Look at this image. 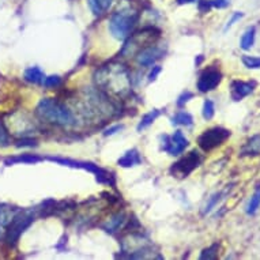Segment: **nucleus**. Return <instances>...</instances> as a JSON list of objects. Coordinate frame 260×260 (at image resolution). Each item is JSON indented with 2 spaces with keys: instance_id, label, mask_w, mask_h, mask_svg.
Instances as JSON below:
<instances>
[{
  "instance_id": "nucleus-19",
  "label": "nucleus",
  "mask_w": 260,
  "mask_h": 260,
  "mask_svg": "<svg viewBox=\"0 0 260 260\" xmlns=\"http://www.w3.org/2000/svg\"><path fill=\"white\" fill-rule=\"evenodd\" d=\"M260 207V187L255 191V193L252 195L249 202H248L247 207H245V213L248 215H255L257 213V210Z\"/></svg>"
},
{
  "instance_id": "nucleus-26",
  "label": "nucleus",
  "mask_w": 260,
  "mask_h": 260,
  "mask_svg": "<svg viewBox=\"0 0 260 260\" xmlns=\"http://www.w3.org/2000/svg\"><path fill=\"white\" fill-rule=\"evenodd\" d=\"M10 143V135L9 131L6 129V127L3 124L0 123V146L5 147V146H9Z\"/></svg>"
},
{
  "instance_id": "nucleus-31",
  "label": "nucleus",
  "mask_w": 260,
  "mask_h": 260,
  "mask_svg": "<svg viewBox=\"0 0 260 260\" xmlns=\"http://www.w3.org/2000/svg\"><path fill=\"white\" fill-rule=\"evenodd\" d=\"M210 9H211L210 0H201V2H199V10H201L202 13H209Z\"/></svg>"
},
{
  "instance_id": "nucleus-3",
  "label": "nucleus",
  "mask_w": 260,
  "mask_h": 260,
  "mask_svg": "<svg viewBox=\"0 0 260 260\" xmlns=\"http://www.w3.org/2000/svg\"><path fill=\"white\" fill-rule=\"evenodd\" d=\"M139 21V13L133 7H123L109 18V31L119 41L127 40L133 35Z\"/></svg>"
},
{
  "instance_id": "nucleus-13",
  "label": "nucleus",
  "mask_w": 260,
  "mask_h": 260,
  "mask_svg": "<svg viewBox=\"0 0 260 260\" xmlns=\"http://www.w3.org/2000/svg\"><path fill=\"white\" fill-rule=\"evenodd\" d=\"M113 2L115 0H87V5H89L90 11L95 17H103L109 11Z\"/></svg>"
},
{
  "instance_id": "nucleus-20",
  "label": "nucleus",
  "mask_w": 260,
  "mask_h": 260,
  "mask_svg": "<svg viewBox=\"0 0 260 260\" xmlns=\"http://www.w3.org/2000/svg\"><path fill=\"white\" fill-rule=\"evenodd\" d=\"M172 123L185 125V127H191L192 124H193V119H192L191 113H188L185 111H180L172 117Z\"/></svg>"
},
{
  "instance_id": "nucleus-17",
  "label": "nucleus",
  "mask_w": 260,
  "mask_h": 260,
  "mask_svg": "<svg viewBox=\"0 0 260 260\" xmlns=\"http://www.w3.org/2000/svg\"><path fill=\"white\" fill-rule=\"evenodd\" d=\"M23 77L30 83H41L45 79V75H44V73L39 67H30V69H27Z\"/></svg>"
},
{
  "instance_id": "nucleus-18",
  "label": "nucleus",
  "mask_w": 260,
  "mask_h": 260,
  "mask_svg": "<svg viewBox=\"0 0 260 260\" xmlns=\"http://www.w3.org/2000/svg\"><path fill=\"white\" fill-rule=\"evenodd\" d=\"M125 222V218H124L123 214H116L113 217L107 222V225H104V229L107 232H117L123 226V223Z\"/></svg>"
},
{
  "instance_id": "nucleus-7",
  "label": "nucleus",
  "mask_w": 260,
  "mask_h": 260,
  "mask_svg": "<svg viewBox=\"0 0 260 260\" xmlns=\"http://www.w3.org/2000/svg\"><path fill=\"white\" fill-rule=\"evenodd\" d=\"M222 71L217 66H209L207 69L203 70V73L201 74V77L198 79V90L201 93H209L213 91L219 86L222 82Z\"/></svg>"
},
{
  "instance_id": "nucleus-29",
  "label": "nucleus",
  "mask_w": 260,
  "mask_h": 260,
  "mask_svg": "<svg viewBox=\"0 0 260 260\" xmlns=\"http://www.w3.org/2000/svg\"><path fill=\"white\" fill-rule=\"evenodd\" d=\"M243 17H244V13H239V11H236V13L233 14V15H232L231 19L228 21V23H226L225 29H223V30H225V31H226V30H228V29H231L232 26L235 25V23L237 21H240V19H241V18H243Z\"/></svg>"
},
{
  "instance_id": "nucleus-4",
  "label": "nucleus",
  "mask_w": 260,
  "mask_h": 260,
  "mask_svg": "<svg viewBox=\"0 0 260 260\" xmlns=\"http://www.w3.org/2000/svg\"><path fill=\"white\" fill-rule=\"evenodd\" d=\"M158 37H159V30H157L155 27H146L141 31L133 33L128 37L127 43L121 49V55L127 56V57L138 55L145 48L153 45Z\"/></svg>"
},
{
  "instance_id": "nucleus-24",
  "label": "nucleus",
  "mask_w": 260,
  "mask_h": 260,
  "mask_svg": "<svg viewBox=\"0 0 260 260\" xmlns=\"http://www.w3.org/2000/svg\"><path fill=\"white\" fill-rule=\"evenodd\" d=\"M218 249H219V245L218 244H213L211 247L206 248L205 251L202 252L201 259H217L218 256Z\"/></svg>"
},
{
  "instance_id": "nucleus-5",
  "label": "nucleus",
  "mask_w": 260,
  "mask_h": 260,
  "mask_svg": "<svg viewBox=\"0 0 260 260\" xmlns=\"http://www.w3.org/2000/svg\"><path fill=\"white\" fill-rule=\"evenodd\" d=\"M232 133L229 129H226L223 127H213L206 129L201 134V137L198 138V146L201 147L205 153H210L214 149H217L219 146L225 143L229 138H231Z\"/></svg>"
},
{
  "instance_id": "nucleus-9",
  "label": "nucleus",
  "mask_w": 260,
  "mask_h": 260,
  "mask_svg": "<svg viewBox=\"0 0 260 260\" xmlns=\"http://www.w3.org/2000/svg\"><path fill=\"white\" fill-rule=\"evenodd\" d=\"M33 217L29 215V214H21V215H18V217H14L11 219V223H10L9 231H7V243L14 244L17 243L18 239H19V236L22 235V232L23 229H26L29 223L31 222Z\"/></svg>"
},
{
  "instance_id": "nucleus-1",
  "label": "nucleus",
  "mask_w": 260,
  "mask_h": 260,
  "mask_svg": "<svg viewBox=\"0 0 260 260\" xmlns=\"http://www.w3.org/2000/svg\"><path fill=\"white\" fill-rule=\"evenodd\" d=\"M95 83L101 91L113 97H125L131 93V75L121 63L104 66L95 73Z\"/></svg>"
},
{
  "instance_id": "nucleus-34",
  "label": "nucleus",
  "mask_w": 260,
  "mask_h": 260,
  "mask_svg": "<svg viewBox=\"0 0 260 260\" xmlns=\"http://www.w3.org/2000/svg\"><path fill=\"white\" fill-rule=\"evenodd\" d=\"M159 73H161V67H158V66L153 67V71H151V74H150V75H149L150 81H154V79L157 78V75Z\"/></svg>"
},
{
  "instance_id": "nucleus-27",
  "label": "nucleus",
  "mask_w": 260,
  "mask_h": 260,
  "mask_svg": "<svg viewBox=\"0 0 260 260\" xmlns=\"http://www.w3.org/2000/svg\"><path fill=\"white\" fill-rule=\"evenodd\" d=\"M44 85L47 87H57V86L61 85V78L60 77H48L44 79Z\"/></svg>"
},
{
  "instance_id": "nucleus-6",
  "label": "nucleus",
  "mask_w": 260,
  "mask_h": 260,
  "mask_svg": "<svg viewBox=\"0 0 260 260\" xmlns=\"http://www.w3.org/2000/svg\"><path fill=\"white\" fill-rule=\"evenodd\" d=\"M202 162H203V155L198 150H192L185 157L173 164V167L171 168V173L179 179H184L191 175L197 168L201 167Z\"/></svg>"
},
{
  "instance_id": "nucleus-21",
  "label": "nucleus",
  "mask_w": 260,
  "mask_h": 260,
  "mask_svg": "<svg viewBox=\"0 0 260 260\" xmlns=\"http://www.w3.org/2000/svg\"><path fill=\"white\" fill-rule=\"evenodd\" d=\"M159 113H161V112L157 111V109H154V111L149 112V113H146V115L142 117L141 123L138 124V131H143V129H146L149 125H151V124L157 120Z\"/></svg>"
},
{
  "instance_id": "nucleus-12",
  "label": "nucleus",
  "mask_w": 260,
  "mask_h": 260,
  "mask_svg": "<svg viewBox=\"0 0 260 260\" xmlns=\"http://www.w3.org/2000/svg\"><path fill=\"white\" fill-rule=\"evenodd\" d=\"M161 55L162 52L159 48H157L155 45H150L138 53V63L145 67H149V66H153L161 57Z\"/></svg>"
},
{
  "instance_id": "nucleus-25",
  "label": "nucleus",
  "mask_w": 260,
  "mask_h": 260,
  "mask_svg": "<svg viewBox=\"0 0 260 260\" xmlns=\"http://www.w3.org/2000/svg\"><path fill=\"white\" fill-rule=\"evenodd\" d=\"M221 197H222V193L217 192V193H214L213 197L210 198L209 203H207L205 207V214L210 213V211H211V210H213L214 207L218 205V203H219V201H221Z\"/></svg>"
},
{
  "instance_id": "nucleus-23",
  "label": "nucleus",
  "mask_w": 260,
  "mask_h": 260,
  "mask_svg": "<svg viewBox=\"0 0 260 260\" xmlns=\"http://www.w3.org/2000/svg\"><path fill=\"white\" fill-rule=\"evenodd\" d=\"M202 115L205 117V120H211L215 115V105L211 100H206L205 104H203V111H202Z\"/></svg>"
},
{
  "instance_id": "nucleus-16",
  "label": "nucleus",
  "mask_w": 260,
  "mask_h": 260,
  "mask_svg": "<svg viewBox=\"0 0 260 260\" xmlns=\"http://www.w3.org/2000/svg\"><path fill=\"white\" fill-rule=\"evenodd\" d=\"M255 37H256L255 26L248 27V29L244 31V35L241 36V40H240V48H241L243 51H249V49L253 47V44H255Z\"/></svg>"
},
{
  "instance_id": "nucleus-15",
  "label": "nucleus",
  "mask_w": 260,
  "mask_h": 260,
  "mask_svg": "<svg viewBox=\"0 0 260 260\" xmlns=\"http://www.w3.org/2000/svg\"><path fill=\"white\" fill-rule=\"evenodd\" d=\"M142 162V158H141V154L138 151L137 149H133V150H128L127 153L124 154L123 157L120 158L117 164H119L120 167L123 168H131V167H137Z\"/></svg>"
},
{
  "instance_id": "nucleus-30",
  "label": "nucleus",
  "mask_w": 260,
  "mask_h": 260,
  "mask_svg": "<svg viewBox=\"0 0 260 260\" xmlns=\"http://www.w3.org/2000/svg\"><path fill=\"white\" fill-rule=\"evenodd\" d=\"M191 99H193V94L189 93V91H185V93H184L183 95L180 97L179 101H177V105H179V107H181V105H184L185 103H188V101H189Z\"/></svg>"
},
{
  "instance_id": "nucleus-35",
  "label": "nucleus",
  "mask_w": 260,
  "mask_h": 260,
  "mask_svg": "<svg viewBox=\"0 0 260 260\" xmlns=\"http://www.w3.org/2000/svg\"><path fill=\"white\" fill-rule=\"evenodd\" d=\"M197 0H177L179 5H191V3H195Z\"/></svg>"
},
{
  "instance_id": "nucleus-10",
  "label": "nucleus",
  "mask_w": 260,
  "mask_h": 260,
  "mask_svg": "<svg viewBox=\"0 0 260 260\" xmlns=\"http://www.w3.org/2000/svg\"><path fill=\"white\" fill-rule=\"evenodd\" d=\"M256 86H257V83H256L255 81H233L231 85L232 99H233V101H236V103H239V101H241L243 99L248 97L249 94L253 93L256 89Z\"/></svg>"
},
{
  "instance_id": "nucleus-36",
  "label": "nucleus",
  "mask_w": 260,
  "mask_h": 260,
  "mask_svg": "<svg viewBox=\"0 0 260 260\" xmlns=\"http://www.w3.org/2000/svg\"><path fill=\"white\" fill-rule=\"evenodd\" d=\"M2 225H3V222H2V219H0V228H2Z\"/></svg>"
},
{
  "instance_id": "nucleus-14",
  "label": "nucleus",
  "mask_w": 260,
  "mask_h": 260,
  "mask_svg": "<svg viewBox=\"0 0 260 260\" xmlns=\"http://www.w3.org/2000/svg\"><path fill=\"white\" fill-rule=\"evenodd\" d=\"M243 157H255L260 155V135H253L247 141L241 149Z\"/></svg>"
},
{
  "instance_id": "nucleus-33",
  "label": "nucleus",
  "mask_w": 260,
  "mask_h": 260,
  "mask_svg": "<svg viewBox=\"0 0 260 260\" xmlns=\"http://www.w3.org/2000/svg\"><path fill=\"white\" fill-rule=\"evenodd\" d=\"M120 129H123V125H115V127L108 128L107 131L104 133V135H105V137H108V135H113V134H116L117 131H120Z\"/></svg>"
},
{
  "instance_id": "nucleus-11",
  "label": "nucleus",
  "mask_w": 260,
  "mask_h": 260,
  "mask_svg": "<svg viewBox=\"0 0 260 260\" xmlns=\"http://www.w3.org/2000/svg\"><path fill=\"white\" fill-rule=\"evenodd\" d=\"M51 161L57 162L60 165H64V167H71V168H79V169H85V171L93 172L97 175V179H100L103 181V177L107 173L99 168V165H94V164H90V162H82V161H74V159H69V158H49Z\"/></svg>"
},
{
  "instance_id": "nucleus-2",
  "label": "nucleus",
  "mask_w": 260,
  "mask_h": 260,
  "mask_svg": "<svg viewBox=\"0 0 260 260\" xmlns=\"http://www.w3.org/2000/svg\"><path fill=\"white\" fill-rule=\"evenodd\" d=\"M36 115L41 121L59 127H73L77 124V116L63 101L56 99H43L36 108Z\"/></svg>"
},
{
  "instance_id": "nucleus-8",
  "label": "nucleus",
  "mask_w": 260,
  "mask_h": 260,
  "mask_svg": "<svg viewBox=\"0 0 260 260\" xmlns=\"http://www.w3.org/2000/svg\"><path fill=\"white\" fill-rule=\"evenodd\" d=\"M189 145V142L185 137H184L183 131H175L173 135H164L162 137V149L165 150L168 154L171 155H180L183 154L185 147Z\"/></svg>"
},
{
  "instance_id": "nucleus-22",
  "label": "nucleus",
  "mask_w": 260,
  "mask_h": 260,
  "mask_svg": "<svg viewBox=\"0 0 260 260\" xmlns=\"http://www.w3.org/2000/svg\"><path fill=\"white\" fill-rule=\"evenodd\" d=\"M243 64L249 70H259L260 69V57L259 56H249L244 55L241 57Z\"/></svg>"
},
{
  "instance_id": "nucleus-28",
  "label": "nucleus",
  "mask_w": 260,
  "mask_h": 260,
  "mask_svg": "<svg viewBox=\"0 0 260 260\" xmlns=\"http://www.w3.org/2000/svg\"><path fill=\"white\" fill-rule=\"evenodd\" d=\"M210 3H211V7H214V9L223 10L231 6V0H210Z\"/></svg>"
},
{
  "instance_id": "nucleus-32",
  "label": "nucleus",
  "mask_w": 260,
  "mask_h": 260,
  "mask_svg": "<svg viewBox=\"0 0 260 260\" xmlns=\"http://www.w3.org/2000/svg\"><path fill=\"white\" fill-rule=\"evenodd\" d=\"M40 158L37 157H19V158H14L10 162H39Z\"/></svg>"
}]
</instances>
